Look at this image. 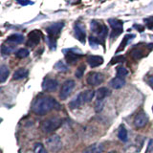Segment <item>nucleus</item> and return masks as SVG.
<instances>
[{
  "instance_id": "nucleus-1",
  "label": "nucleus",
  "mask_w": 153,
  "mask_h": 153,
  "mask_svg": "<svg viewBox=\"0 0 153 153\" xmlns=\"http://www.w3.org/2000/svg\"><path fill=\"white\" fill-rule=\"evenodd\" d=\"M59 107V104L54 98L44 96V97H40L35 100L33 104V111L37 115H44Z\"/></svg>"
},
{
  "instance_id": "nucleus-2",
  "label": "nucleus",
  "mask_w": 153,
  "mask_h": 153,
  "mask_svg": "<svg viewBox=\"0 0 153 153\" xmlns=\"http://www.w3.org/2000/svg\"><path fill=\"white\" fill-rule=\"evenodd\" d=\"M95 96V91L93 90H85L82 91L80 94H79L76 97L72 100L69 103V106L71 108H78L80 105H82L84 103L90 102L92 99Z\"/></svg>"
},
{
  "instance_id": "nucleus-3",
  "label": "nucleus",
  "mask_w": 153,
  "mask_h": 153,
  "mask_svg": "<svg viewBox=\"0 0 153 153\" xmlns=\"http://www.w3.org/2000/svg\"><path fill=\"white\" fill-rule=\"evenodd\" d=\"M61 123L62 122L59 118H50L41 123L40 128L44 133H51L56 130L61 126Z\"/></svg>"
},
{
  "instance_id": "nucleus-4",
  "label": "nucleus",
  "mask_w": 153,
  "mask_h": 153,
  "mask_svg": "<svg viewBox=\"0 0 153 153\" xmlns=\"http://www.w3.org/2000/svg\"><path fill=\"white\" fill-rule=\"evenodd\" d=\"M46 146L53 152L59 151L62 147V142H61L60 137L57 135H53L49 137L46 140Z\"/></svg>"
},
{
  "instance_id": "nucleus-5",
  "label": "nucleus",
  "mask_w": 153,
  "mask_h": 153,
  "mask_svg": "<svg viewBox=\"0 0 153 153\" xmlns=\"http://www.w3.org/2000/svg\"><path fill=\"white\" fill-rule=\"evenodd\" d=\"M75 81L72 80V79H68L66 80L65 82L63 83V85H62L61 87V90H60V93H59V97L61 100H65L69 97V96L71 95L72 91L74 90L75 88Z\"/></svg>"
},
{
  "instance_id": "nucleus-6",
  "label": "nucleus",
  "mask_w": 153,
  "mask_h": 153,
  "mask_svg": "<svg viewBox=\"0 0 153 153\" xmlns=\"http://www.w3.org/2000/svg\"><path fill=\"white\" fill-rule=\"evenodd\" d=\"M91 30H92L93 33H97L99 36V38H104L107 33V28L105 27V25L96 20H93L91 22Z\"/></svg>"
},
{
  "instance_id": "nucleus-7",
  "label": "nucleus",
  "mask_w": 153,
  "mask_h": 153,
  "mask_svg": "<svg viewBox=\"0 0 153 153\" xmlns=\"http://www.w3.org/2000/svg\"><path fill=\"white\" fill-rule=\"evenodd\" d=\"M110 26L112 28V32H111V38H114L118 36L119 35H121L123 33V22L119 19H109L108 20Z\"/></svg>"
},
{
  "instance_id": "nucleus-8",
  "label": "nucleus",
  "mask_w": 153,
  "mask_h": 153,
  "mask_svg": "<svg viewBox=\"0 0 153 153\" xmlns=\"http://www.w3.org/2000/svg\"><path fill=\"white\" fill-rule=\"evenodd\" d=\"M103 81V76L98 72H91L87 75V83L92 86H97Z\"/></svg>"
},
{
  "instance_id": "nucleus-9",
  "label": "nucleus",
  "mask_w": 153,
  "mask_h": 153,
  "mask_svg": "<svg viewBox=\"0 0 153 153\" xmlns=\"http://www.w3.org/2000/svg\"><path fill=\"white\" fill-rule=\"evenodd\" d=\"M147 123H148V117L143 111L139 112L135 116V118H134V124H135V126L137 128H142L143 126H146Z\"/></svg>"
},
{
  "instance_id": "nucleus-10",
  "label": "nucleus",
  "mask_w": 153,
  "mask_h": 153,
  "mask_svg": "<svg viewBox=\"0 0 153 153\" xmlns=\"http://www.w3.org/2000/svg\"><path fill=\"white\" fill-rule=\"evenodd\" d=\"M63 26H64L63 22H56V23H54V24H52V25H50L47 28V33H48V35H49V37L55 38L60 33L61 29L63 28Z\"/></svg>"
},
{
  "instance_id": "nucleus-11",
  "label": "nucleus",
  "mask_w": 153,
  "mask_h": 153,
  "mask_svg": "<svg viewBox=\"0 0 153 153\" xmlns=\"http://www.w3.org/2000/svg\"><path fill=\"white\" fill-rule=\"evenodd\" d=\"M41 38V33L37 30H33V32H31L28 36V42L27 44L30 47H35L36 45H37L40 41Z\"/></svg>"
},
{
  "instance_id": "nucleus-12",
  "label": "nucleus",
  "mask_w": 153,
  "mask_h": 153,
  "mask_svg": "<svg viewBox=\"0 0 153 153\" xmlns=\"http://www.w3.org/2000/svg\"><path fill=\"white\" fill-rule=\"evenodd\" d=\"M57 86H59V82L55 79H45L42 83L43 90L48 91V92H52V91L56 90Z\"/></svg>"
},
{
  "instance_id": "nucleus-13",
  "label": "nucleus",
  "mask_w": 153,
  "mask_h": 153,
  "mask_svg": "<svg viewBox=\"0 0 153 153\" xmlns=\"http://www.w3.org/2000/svg\"><path fill=\"white\" fill-rule=\"evenodd\" d=\"M75 35L79 41H81V42L85 41L86 32H85V28H84L83 24H81L80 22H78L75 25Z\"/></svg>"
},
{
  "instance_id": "nucleus-14",
  "label": "nucleus",
  "mask_w": 153,
  "mask_h": 153,
  "mask_svg": "<svg viewBox=\"0 0 153 153\" xmlns=\"http://www.w3.org/2000/svg\"><path fill=\"white\" fill-rule=\"evenodd\" d=\"M87 62L91 67H98L103 63V59L100 56H89L87 57Z\"/></svg>"
},
{
  "instance_id": "nucleus-15",
  "label": "nucleus",
  "mask_w": 153,
  "mask_h": 153,
  "mask_svg": "<svg viewBox=\"0 0 153 153\" xmlns=\"http://www.w3.org/2000/svg\"><path fill=\"white\" fill-rule=\"evenodd\" d=\"M103 146L102 143H93V145L86 147L83 153H102Z\"/></svg>"
},
{
  "instance_id": "nucleus-16",
  "label": "nucleus",
  "mask_w": 153,
  "mask_h": 153,
  "mask_svg": "<svg viewBox=\"0 0 153 153\" xmlns=\"http://www.w3.org/2000/svg\"><path fill=\"white\" fill-rule=\"evenodd\" d=\"M124 84H126V80H124L123 78H120V76H116V78H114L110 81V85L114 89L122 88L123 86H124Z\"/></svg>"
},
{
  "instance_id": "nucleus-17",
  "label": "nucleus",
  "mask_w": 153,
  "mask_h": 153,
  "mask_svg": "<svg viewBox=\"0 0 153 153\" xmlns=\"http://www.w3.org/2000/svg\"><path fill=\"white\" fill-rule=\"evenodd\" d=\"M28 74H29V72H28L27 69H25V68H19V69H17L13 73V79H16V80H19V79H25L26 76H28Z\"/></svg>"
},
{
  "instance_id": "nucleus-18",
  "label": "nucleus",
  "mask_w": 153,
  "mask_h": 153,
  "mask_svg": "<svg viewBox=\"0 0 153 153\" xmlns=\"http://www.w3.org/2000/svg\"><path fill=\"white\" fill-rule=\"evenodd\" d=\"M111 94L110 93V90L107 89L106 87H102L100 88L97 93H96V96H97V100H104V99L108 97V96Z\"/></svg>"
},
{
  "instance_id": "nucleus-19",
  "label": "nucleus",
  "mask_w": 153,
  "mask_h": 153,
  "mask_svg": "<svg viewBox=\"0 0 153 153\" xmlns=\"http://www.w3.org/2000/svg\"><path fill=\"white\" fill-rule=\"evenodd\" d=\"M10 74L9 68L6 65H0V82H4L8 79Z\"/></svg>"
},
{
  "instance_id": "nucleus-20",
  "label": "nucleus",
  "mask_w": 153,
  "mask_h": 153,
  "mask_svg": "<svg viewBox=\"0 0 153 153\" xmlns=\"http://www.w3.org/2000/svg\"><path fill=\"white\" fill-rule=\"evenodd\" d=\"M23 41H24V36L22 35H19V33H14V35L10 36L7 38V42L16 43V44H18V43H22Z\"/></svg>"
},
{
  "instance_id": "nucleus-21",
  "label": "nucleus",
  "mask_w": 153,
  "mask_h": 153,
  "mask_svg": "<svg viewBox=\"0 0 153 153\" xmlns=\"http://www.w3.org/2000/svg\"><path fill=\"white\" fill-rule=\"evenodd\" d=\"M118 137L122 142H127L128 140V134H127V130L126 128L123 126H121L119 127L118 130Z\"/></svg>"
},
{
  "instance_id": "nucleus-22",
  "label": "nucleus",
  "mask_w": 153,
  "mask_h": 153,
  "mask_svg": "<svg viewBox=\"0 0 153 153\" xmlns=\"http://www.w3.org/2000/svg\"><path fill=\"white\" fill-rule=\"evenodd\" d=\"M79 56L78 54H75V53H72V52H69L68 54L65 55V59L67 60L69 64H76V61H78Z\"/></svg>"
},
{
  "instance_id": "nucleus-23",
  "label": "nucleus",
  "mask_w": 153,
  "mask_h": 153,
  "mask_svg": "<svg viewBox=\"0 0 153 153\" xmlns=\"http://www.w3.org/2000/svg\"><path fill=\"white\" fill-rule=\"evenodd\" d=\"M29 51L27 49H25V48H21V49H19L16 53V57H18V59H25V57H27L29 56Z\"/></svg>"
},
{
  "instance_id": "nucleus-24",
  "label": "nucleus",
  "mask_w": 153,
  "mask_h": 153,
  "mask_svg": "<svg viewBox=\"0 0 153 153\" xmlns=\"http://www.w3.org/2000/svg\"><path fill=\"white\" fill-rule=\"evenodd\" d=\"M143 54H145V52H143L142 49L141 50L138 49V48H135V49L132 50V52H131V56L134 57V59H136L143 57Z\"/></svg>"
},
{
  "instance_id": "nucleus-25",
  "label": "nucleus",
  "mask_w": 153,
  "mask_h": 153,
  "mask_svg": "<svg viewBox=\"0 0 153 153\" xmlns=\"http://www.w3.org/2000/svg\"><path fill=\"white\" fill-rule=\"evenodd\" d=\"M14 50V47L12 45H6V44H3L1 47V52L3 55H10L12 52H13Z\"/></svg>"
},
{
  "instance_id": "nucleus-26",
  "label": "nucleus",
  "mask_w": 153,
  "mask_h": 153,
  "mask_svg": "<svg viewBox=\"0 0 153 153\" xmlns=\"http://www.w3.org/2000/svg\"><path fill=\"white\" fill-rule=\"evenodd\" d=\"M55 68L59 71V72H63V73H65V72L68 71V68H67V66L63 63L62 61H59L56 62V63L55 64Z\"/></svg>"
},
{
  "instance_id": "nucleus-27",
  "label": "nucleus",
  "mask_w": 153,
  "mask_h": 153,
  "mask_svg": "<svg viewBox=\"0 0 153 153\" xmlns=\"http://www.w3.org/2000/svg\"><path fill=\"white\" fill-rule=\"evenodd\" d=\"M33 152L35 153H47L45 147L43 146V145H41V143H37L35 145V146H33Z\"/></svg>"
},
{
  "instance_id": "nucleus-28",
  "label": "nucleus",
  "mask_w": 153,
  "mask_h": 153,
  "mask_svg": "<svg viewBox=\"0 0 153 153\" xmlns=\"http://www.w3.org/2000/svg\"><path fill=\"white\" fill-rule=\"evenodd\" d=\"M127 74H128V71L126 68H124V67H118L117 68V75L120 78H123V76H126Z\"/></svg>"
},
{
  "instance_id": "nucleus-29",
  "label": "nucleus",
  "mask_w": 153,
  "mask_h": 153,
  "mask_svg": "<svg viewBox=\"0 0 153 153\" xmlns=\"http://www.w3.org/2000/svg\"><path fill=\"white\" fill-rule=\"evenodd\" d=\"M103 104H104V100H96V103H95V109L97 112H100L102 110L103 107Z\"/></svg>"
},
{
  "instance_id": "nucleus-30",
  "label": "nucleus",
  "mask_w": 153,
  "mask_h": 153,
  "mask_svg": "<svg viewBox=\"0 0 153 153\" xmlns=\"http://www.w3.org/2000/svg\"><path fill=\"white\" fill-rule=\"evenodd\" d=\"M124 60H126V59H124L123 56H117L113 57V59H111V64L120 63V62H123Z\"/></svg>"
},
{
  "instance_id": "nucleus-31",
  "label": "nucleus",
  "mask_w": 153,
  "mask_h": 153,
  "mask_svg": "<svg viewBox=\"0 0 153 153\" xmlns=\"http://www.w3.org/2000/svg\"><path fill=\"white\" fill-rule=\"evenodd\" d=\"M84 70H85V66H84V65H81V66H79V68H78V70H76V78L80 79L81 76H83Z\"/></svg>"
},
{
  "instance_id": "nucleus-32",
  "label": "nucleus",
  "mask_w": 153,
  "mask_h": 153,
  "mask_svg": "<svg viewBox=\"0 0 153 153\" xmlns=\"http://www.w3.org/2000/svg\"><path fill=\"white\" fill-rule=\"evenodd\" d=\"M132 36H131V35H128V36H126V37H124V39H123V42L121 43V45H120V46H121V47L119 48V49H118V51H117V52H120V51H122V50L123 49V48L126 47V45L127 41L129 40V37H132Z\"/></svg>"
},
{
  "instance_id": "nucleus-33",
  "label": "nucleus",
  "mask_w": 153,
  "mask_h": 153,
  "mask_svg": "<svg viewBox=\"0 0 153 153\" xmlns=\"http://www.w3.org/2000/svg\"><path fill=\"white\" fill-rule=\"evenodd\" d=\"M146 26H147V28H148V29H151V30H153V16H151V17H149V18H147L146 20Z\"/></svg>"
},
{
  "instance_id": "nucleus-34",
  "label": "nucleus",
  "mask_w": 153,
  "mask_h": 153,
  "mask_svg": "<svg viewBox=\"0 0 153 153\" xmlns=\"http://www.w3.org/2000/svg\"><path fill=\"white\" fill-rule=\"evenodd\" d=\"M146 153H153V139L149 140V143H148V146L146 148Z\"/></svg>"
},
{
  "instance_id": "nucleus-35",
  "label": "nucleus",
  "mask_w": 153,
  "mask_h": 153,
  "mask_svg": "<svg viewBox=\"0 0 153 153\" xmlns=\"http://www.w3.org/2000/svg\"><path fill=\"white\" fill-rule=\"evenodd\" d=\"M18 4H20V5H22V6H25V5H30V4H33V2H26V1H18L17 2Z\"/></svg>"
},
{
  "instance_id": "nucleus-36",
  "label": "nucleus",
  "mask_w": 153,
  "mask_h": 153,
  "mask_svg": "<svg viewBox=\"0 0 153 153\" xmlns=\"http://www.w3.org/2000/svg\"><path fill=\"white\" fill-rule=\"evenodd\" d=\"M148 83H149V85L151 86V87H153V76L148 78Z\"/></svg>"
},
{
  "instance_id": "nucleus-37",
  "label": "nucleus",
  "mask_w": 153,
  "mask_h": 153,
  "mask_svg": "<svg viewBox=\"0 0 153 153\" xmlns=\"http://www.w3.org/2000/svg\"><path fill=\"white\" fill-rule=\"evenodd\" d=\"M109 153H117V152H115V151H112V152H109Z\"/></svg>"
},
{
  "instance_id": "nucleus-38",
  "label": "nucleus",
  "mask_w": 153,
  "mask_h": 153,
  "mask_svg": "<svg viewBox=\"0 0 153 153\" xmlns=\"http://www.w3.org/2000/svg\"><path fill=\"white\" fill-rule=\"evenodd\" d=\"M152 111H153V107H152Z\"/></svg>"
}]
</instances>
